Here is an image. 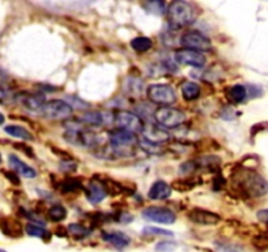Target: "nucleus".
<instances>
[{
    "mask_svg": "<svg viewBox=\"0 0 268 252\" xmlns=\"http://www.w3.org/2000/svg\"><path fill=\"white\" fill-rule=\"evenodd\" d=\"M234 185L238 191L247 197H262L268 192V183L265 179L251 169L240 171L234 176Z\"/></svg>",
    "mask_w": 268,
    "mask_h": 252,
    "instance_id": "nucleus-1",
    "label": "nucleus"
},
{
    "mask_svg": "<svg viewBox=\"0 0 268 252\" xmlns=\"http://www.w3.org/2000/svg\"><path fill=\"white\" fill-rule=\"evenodd\" d=\"M169 24L173 28L187 27L196 19L195 7L187 2H173L166 11Z\"/></svg>",
    "mask_w": 268,
    "mask_h": 252,
    "instance_id": "nucleus-2",
    "label": "nucleus"
},
{
    "mask_svg": "<svg viewBox=\"0 0 268 252\" xmlns=\"http://www.w3.org/2000/svg\"><path fill=\"white\" fill-rule=\"evenodd\" d=\"M186 114L177 108L161 107L155 111V120L164 129H174L182 125L186 121Z\"/></svg>",
    "mask_w": 268,
    "mask_h": 252,
    "instance_id": "nucleus-3",
    "label": "nucleus"
},
{
    "mask_svg": "<svg viewBox=\"0 0 268 252\" xmlns=\"http://www.w3.org/2000/svg\"><path fill=\"white\" fill-rule=\"evenodd\" d=\"M41 113H42L43 117L49 118V120L64 121L72 117L73 108L66 100L55 98L51 102L45 103L43 108L41 109Z\"/></svg>",
    "mask_w": 268,
    "mask_h": 252,
    "instance_id": "nucleus-4",
    "label": "nucleus"
},
{
    "mask_svg": "<svg viewBox=\"0 0 268 252\" xmlns=\"http://www.w3.org/2000/svg\"><path fill=\"white\" fill-rule=\"evenodd\" d=\"M146 97L153 104L160 105H170L177 100L175 91L169 84H151L146 88Z\"/></svg>",
    "mask_w": 268,
    "mask_h": 252,
    "instance_id": "nucleus-5",
    "label": "nucleus"
},
{
    "mask_svg": "<svg viewBox=\"0 0 268 252\" xmlns=\"http://www.w3.org/2000/svg\"><path fill=\"white\" fill-rule=\"evenodd\" d=\"M64 139L70 145L77 147H96L100 143V139L95 133L89 130H82L81 128H73L64 133Z\"/></svg>",
    "mask_w": 268,
    "mask_h": 252,
    "instance_id": "nucleus-6",
    "label": "nucleus"
},
{
    "mask_svg": "<svg viewBox=\"0 0 268 252\" xmlns=\"http://www.w3.org/2000/svg\"><path fill=\"white\" fill-rule=\"evenodd\" d=\"M114 122L118 126L119 129H125L131 133H143L144 125L140 117L137 114L132 113L128 111H119L114 116Z\"/></svg>",
    "mask_w": 268,
    "mask_h": 252,
    "instance_id": "nucleus-7",
    "label": "nucleus"
},
{
    "mask_svg": "<svg viewBox=\"0 0 268 252\" xmlns=\"http://www.w3.org/2000/svg\"><path fill=\"white\" fill-rule=\"evenodd\" d=\"M180 42L186 49L195 50V52H205L211 49L210 38L199 32H187L181 37Z\"/></svg>",
    "mask_w": 268,
    "mask_h": 252,
    "instance_id": "nucleus-8",
    "label": "nucleus"
},
{
    "mask_svg": "<svg viewBox=\"0 0 268 252\" xmlns=\"http://www.w3.org/2000/svg\"><path fill=\"white\" fill-rule=\"evenodd\" d=\"M110 146L116 148H131L135 143H137V138L134 133L127 132L125 129H111L109 132Z\"/></svg>",
    "mask_w": 268,
    "mask_h": 252,
    "instance_id": "nucleus-9",
    "label": "nucleus"
},
{
    "mask_svg": "<svg viewBox=\"0 0 268 252\" xmlns=\"http://www.w3.org/2000/svg\"><path fill=\"white\" fill-rule=\"evenodd\" d=\"M143 217L148 221L156 222V223L171 224L175 222V214L170 209L161 208V206H150L143 210Z\"/></svg>",
    "mask_w": 268,
    "mask_h": 252,
    "instance_id": "nucleus-10",
    "label": "nucleus"
},
{
    "mask_svg": "<svg viewBox=\"0 0 268 252\" xmlns=\"http://www.w3.org/2000/svg\"><path fill=\"white\" fill-rule=\"evenodd\" d=\"M174 59L180 65L191 66V67H203L207 63V59L201 53L190 49L178 50L174 56Z\"/></svg>",
    "mask_w": 268,
    "mask_h": 252,
    "instance_id": "nucleus-11",
    "label": "nucleus"
},
{
    "mask_svg": "<svg viewBox=\"0 0 268 252\" xmlns=\"http://www.w3.org/2000/svg\"><path fill=\"white\" fill-rule=\"evenodd\" d=\"M187 217H189L190 221L194 222V223L204 224V226L217 224L221 221V217H220L219 214L207 209H200V208H195V209L190 210Z\"/></svg>",
    "mask_w": 268,
    "mask_h": 252,
    "instance_id": "nucleus-12",
    "label": "nucleus"
},
{
    "mask_svg": "<svg viewBox=\"0 0 268 252\" xmlns=\"http://www.w3.org/2000/svg\"><path fill=\"white\" fill-rule=\"evenodd\" d=\"M15 100L18 104H21L24 108L33 112H41V109H42L43 105H45V96L40 95V93H17V95L15 96Z\"/></svg>",
    "mask_w": 268,
    "mask_h": 252,
    "instance_id": "nucleus-13",
    "label": "nucleus"
},
{
    "mask_svg": "<svg viewBox=\"0 0 268 252\" xmlns=\"http://www.w3.org/2000/svg\"><path fill=\"white\" fill-rule=\"evenodd\" d=\"M79 121L85 125L92 126H102V125H110L114 122V116H110L106 112H98V111H91L82 113L79 116Z\"/></svg>",
    "mask_w": 268,
    "mask_h": 252,
    "instance_id": "nucleus-14",
    "label": "nucleus"
},
{
    "mask_svg": "<svg viewBox=\"0 0 268 252\" xmlns=\"http://www.w3.org/2000/svg\"><path fill=\"white\" fill-rule=\"evenodd\" d=\"M143 137H145L146 139L155 142V143H164V142H168L170 136L169 133L164 129V128H160V126H156L153 123H145L143 129Z\"/></svg>",
    "mask_w": 268,
    "mask_h": 252,
    "instance_id": "nucleus-15",
    "label": "nucleus"
},
{
    "mask_svg": "<svg viewBox=\"0 0 268 252\" xmlns=\"http://www.w3.org/2000/svg\"><path fill=\"white\" fill-rule=\"evenodd\" d=\"M101 237L105 242L114 246L115 248H125L131 242L127 234L122 233V231H106V233H102Z\"/></svg>",
    "mask_w": 268,
    "mask_h": 252,
    "instance_id": "nucleus-16",
    "label": "nucleus"
},
{
    "mask_svg": "<svg viewBox=\"0 0 268 252\" xmlns=\"http://www.w3.org/2000/svg\"><path fill=\"white\" fill-rule=\"evenodd\" d=\"M171 194V187L168 183L162 182V180H157L156 183H153V185L151 187L150 192H148V197L151 200H166L169 198Z\"/></svg>",
    "mask_w": 268,
    "mask_h": 252,
    "instance_id": "nucleus-17",
    "label": "nucleus"
},
{
    "mask_svg": "<svg viewBox=\"0 0 268 252\" xmlns=\"http://www.w3.org/2000/svg\"><path fill=\"white\" fill-rule=\"evenodd\" d=\"M8 163L13 171H16V172L20 173V175L24 176V178L34 179L37 176V172L34 171V168H32L31 166H27L25 162H22L21 159H18L15 155H9Z\"/></svg>",
    "mask_w": 268,
    "mask_h": 252,
    "instance_id": "nucleus-18",
    "label": "nucleus"
},
{
    "mask_svg": "<svg viewBox=\"0 0 268 252\" xmlns=\"http://www.w3.org/2000/svg\"><path fill=\"white\" fill-rule=\"evenodd\" d=\"M86 198L89 200V203L92 204H100L101 201L104 200L106 197L107 192L105 189V187L101 184V182H92L91 184L86 188Z\"/></svg>",
    "mask_w": 268,
    "mask_h": 252,
    "instance_id": "nucleus-19",
    "label": "nucleus"
},
{
    "mask_svg": "<svg viewBox=\"0 0 268 252\" xmlns=\"http://www.w3.org/2000/svg\"><path fill=\"white\" fill-rule=\"evenodd\" d=\"M181 92H182V96L185 100L194 102V100H196L200 96V87H199V84L194 83V82H186V83H183L182 87H181Z\"/></svg>",
    "mask_w": 268,
    "mask_h": 252,
    "instance_id": "nucleus-20",
    "label": "nucleus"
},
{
    "mask_svg": "<svg viewBox=\"0 0 268 252\" xmlns=\"http://www.w3.org/2000/svg\"><path fill=\"white\" fill-rule=\"evenodd\" d=\"M247 97V88L244 84H234L228 89V98L234 104H240Z\"/></svg>",
    "mask_w": 268,
    "mask_h": 252,
    "instance_id": "nucleus-21",
    "label": "nucleus"
},
{
    "mask_svg": "<svg viewBox=\"0 0 268 252\" xmlns=\"http://www.w3.org/2000/svg\"><path fill=\"white\" fill-rule=\"evenodd\" d=\"M4 132L7 134H9L11 137H15V138H20L22 141H33V136L29 130H26L22 126L18 125H8L4 128Z\"/></svg>",
    "mask_w": 268,
    "mask_h": 252,
    "instance_id": "nucleus-22",
    "label": "nucleus"
},
{
    "mask_svg": "<svg viewBox=\"0 0 268 252\" xmlns=\"http://www.w3.org/2000/svg\"><path fill=\"white\" fill-rule=\"evenodd\" d=\"M137 145L141 150H144L145 153L151 155H159L161 154V147H160L159 143H155V142L150 141V139H146L145 137H139L137 138Z\"/></svg>",
    "mask_w": 268,
    "mask_h": 252,
    "instance_id": "nucleus-23",
    "label": "nucleus"
},
{
    "mask_svg": "<svg viewBox=\"0 0 268 252\" xmlns=\"http://www.w3.org/2000/svg\"><path fill=\"white\" fill-rule=\"evenodd\" d=\"M153 46V42L148 37H136L131 41V47L139 54L150 52Z\"/></svg>",
    "mask_w": 268,
    "mask_h": 252,
    "instance_id": "nucleus-24",
    "label": "nucleus"
},
{
    "mask_svg": "<svg viewBox=\"0 0 268 252\" xmlns=\"http://www.w3.org/2000/svg\"><path fill=\"white\" fill-rule=\"evenodd\" d=\"M81 188H82V184L79 179L68 178V179H64L63 182L61 183L59 189H61L62 193H72V192L80 191Z\"/></svg>",
    "mask_w": 268,
    "mask_h": 252,
    "instance_id": "nucleus-25",
    "label": "nucleus"
},
{
    "mask_svg": "<svg viewBox=\"0 0 268 252\" xmlns=\"http://www.w3.org/2000/svg\"><path fill=\"white\" fill-rule=\"evenodd\" d=\"M68 233H70L72 237L76 238V239H84V238H86L88 235H91L92 231L89 230V229H86L85 226H82L81 223H71L70 226H68Z\"/></svg>",
    "mask_w": 268,
    "mask_h": 252,
    "instance_id": "nucleus-26",
    "label": "nucleus"
},
{
    "mask_svg": "<svg viewBox=\"0 0 268 252\" xmlns=\"http://www.w3.org/2000/svg\"><path fill=\"white\" fill-rule=\"evenodd\" d=\"M49 217L52 222H61L67 217V210L63 205H52L49 210Z\"/></svg>",
    "mask_w": 268,
    "mask_h": 252,
    "instance_id": "nucleus-27",
    "label": "nucleus"
},
{
    "mask_svg": "<svg viewBox=\"0 0 268 252\" xmlns=\"http://www.w3.org/2000/svg\"><path fill=\"white\" fill-rule=\"evenodd\" d=\"M126 88L131 95H141L144 89L143 82L136 79V78H130V79L126 80Z\"/></svg>",
    "mask_w": 268,
    "mask_h": 252,
    "instance_id": "nucleus-28",
    "label": "nucleus"
},
{
    "mask_svg": "<svg viewBox=\"0 0 268 252\" xmlns=\"http://www.w3.org/2000/svg\"><path fill=\"white\" fill-rule=\"evenodd\" d=\"M26 233L32 237L36 238H42V239H47L50 237V233L47 230H45L43 228H41L40 224H34V223H27L26 228H25Z\"/></svg>",
    "mask_w": 268,
    "mask_h": 252,
    "instance_id": "nucleus-29",
    "label": "nucleus"
},
{
    "mask_svg": "<svg viewBox=\"0 0 268 252\" xmlns=\"http://www.w3.org/2000/svg\"><path fill=\"white\" fill-rule=\"evenodd\" d=\"M144 7L148 10V12H152L155 15H162L168 11V8L165 7L162 2H151V3H146Z\"/></svg>",
    "mask_w": 268,
    "mask_h": 252,
    "instance_id": "nucleus-30",
    "label": "nucleus"
},
{
    "mask_svg": "<svg viewBox=\"0 0 268 252\" xmlns=\"http://www.w3.org/2000/svg\"><path fill=\"white\" fill-rule=\"evenodd\" d=\"M196 183L191 182V179H182V180H178V182L173 183V188H175L177 191H191L192 188L195 187Z\"/></svg>",
    "mask_w": 268,
    "mask_h": 252,
    "instance_id": "nucleus-31",
    "label": "nucleus"
},
{
    "mask_svg": "<svg viewBox=\"0 0 268 252\" xmlns=\"http://www.w3.org/2000/svg\"><path fill=\"white\" fill-rule=\"evenodd\" d=\"M144 234H151V235H162V237H173V233L169 230H164V229L159 228H144Z\"/></svg>",
    "mask_w": 268,
    "mask_h": 252,
    "instance_id": "nucleus-32",
    "label": "nucleus"
},
{
    "mask_svg": "<svg viewBox=\"0 0 268 252\" xmlns=\"http://www.w3.org/2000/svg\"><path fill=\"white\" fill-rule=\"evenodd\" d=\"M175 247H177V244L173 242H160L156 246V249L159 252H171Z\"/></svg>",
    "mask_w": 268,
    "mask_h": 252,
    "instance_id": "nucleus-33",
    "label": "nucleus"
},
{
    "mask_svg": "<svg viewBox=\"0 0 268 252\" xmlns=\"http://www.w3.org/2000/svg\"><path fill=\"white\" fill-rule=\"evenodd\" d=\"M68 100V104L71 105V107H76V108H79V109H85V108H88L89 105L86 104V103H84V102H80L79 98L77 97H68L67 98Z\"/></svg>",
    "mask_w": 268,
    "mask_h": 252,
    "instance_id": "nucleus-34",
    "label": "nucleus"
},
{
    "mask_svg": "<svg viewBox=\"0 0 268 252\" xmlns=\"http://www.w3.org/2000/svg\"><path fill=\"white\" fill-rule=\"evenodd\" d=\"M3 173L7 176V179H8L9 182L12 183V184H15V185L20 184V180H18L17 175H15L13 172H8V171H3Z\"/></svg>",
    "mask_w": 268,
    "mask_h": 252,
    "instance_id": "nucleus-35",
    "label": "nucleus"
},
{
    "mask_svg": "<svg viewBox=\"0 0 268 252\" xmlns=\"http://www.w3.org/2000/svg\"><path fill=\"white\" fill-rule=\"evenodd\" d=\"M256 217H258V219L262 222H264V223H268V209H262L258 212V214H256Z\"/></svg>",
    "mask_w": 268,
    "mask_h": 252,
    "instance_id": "nucleus-36",
    "label": "nucleus"
},
{
    "mask_svg": "<svg viewBox=\"0 0 268 252\" xmlns=\"http://www.w3.org/2000/svg\"><path fill=\"white\" fill-rule=\"evenodd\" d=\"M15 146L17 148H21V150L24 151L25 154L29 155V157H32V158L36 157V155H34V153H33V150H32L31 147H27V146H25V145H20V143H17V145H15Z\"/></svg>",
    "mask_w": 268,
    "mask_h": 252,
    "instance_id": "nucleus-37",
    "label": "nucleus"
},
{
    "mask_svg": "<svg viewBox=\"0 0 268 252\" xmlns=\"http://www.w3.org/2000/svg\"><path fill=\"white\" fill-rule=\"evenodd\" d=\"M9 97V92L7 91L6 88H4L3 86H0V103H4L7 102Z\"/></svg>",
    "mask_w": 268,
    "mask_h": 252,
    "instance_id": "nucleus-38",
    "label": "nucleus"
},
{
    "mask_svg": "<svg viewBox=\"0 0 268 252\" xmlns=\"http://www.w3.org/2000/svg\"><path fill=\"white\" fill-rule=\"evenodd\" d=\"M2 123H4V116L0 113V125H2Z\"/></svg>",
    "mask_w": 268,
    "mask_h": 252,
    "instance_id": "nucleus-39",
    "label": "nucleus"
},
{
    "mask_svg": "<svg viewBox=\"0 0 268 252\" xmlns=\"http://www.w3.org/2000/svg\"><path fill=\"white\" fill-rule=\"evenodd\" d=\"M0 252H6V251H3V249H0Z\"/></svg>",
    "mask_w": 268,
    "mask_h": 252,
    "instance_id": "nucleus-40",
    "label": "nucleus"
},
{
    "mask_svg": "<svg viewBox=\"0 0 268 252\" xmlns=\"http://www.w3.org/2000/svg\"><path fill=\"white\" fill-rule=\"evenodd\" d=\"M0 162H2V155H0Z\"/></svg>",
    "mask_w": 268,
    "mask_h": 252,
    "instance_id": "nucleus-41",
    "label": "nucleus"
}]
</instances>
